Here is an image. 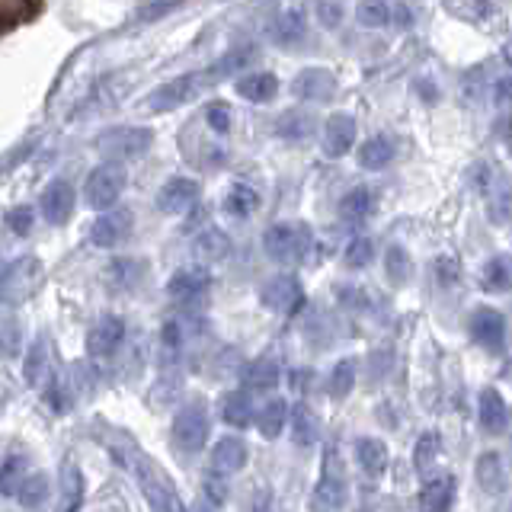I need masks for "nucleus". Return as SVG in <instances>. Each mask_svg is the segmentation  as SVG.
Wrapping results in <instances>:
<instances>
[{
    "label": "nucleus",
    "mask_w": 512,
    "mask_h": 512,
    "mask_svg": "<svg viewBox=\"0 0 512 512\" xmlns=\"http://www.w3.org/2000/svg\"><path fill=\"white\" fill-rule=\"evenodd\" d=\"M263 247L269 253V260H276V263H301V260H308V253L314 247V234L308 224H301V221H279V224H272V228H266Z\"/></svg>",
    "instance_id": "nucleus-1"
},
{
    "label": "nucleus",
    "mask_w": 512,
    "mask_h": 512,
    "mask_svg": "<svg viewBox=\"0 0 512 512\" xmlns=\"http://www.w3.org/2000/svg\"><path fill=\"white\" fill-rule=\"evenodd\" d=\"M346 500H349V480H346L340 455L330 448L324 455V474H320L317 487L311 493V512H343Z\"/></svg>",
    "instance_id": "nucleus-2"
},
{
    "label": "nucleus",
    "mask_w": 512,
    "mask_h": 512,
    "mask_svg": "<svg viewBox=\"0 0 512 512\" xmlns=\"http://www.w3.org/2000/svg\"><path fill=\"white\" fill-rule=\"evenodd\" d=\"M151 141H154L151 128L122 125V128H109L106 135L96 138V148L112 160H132V157H141L144 151H148Z\"/></svg>",
    "instance_id": "nucleus-3"
},
{
    "label": "nucleus",
    "mask_w": 512,
    "mask_h": 512,
    "mask_svg": "<svg viewBox=\"0 0 512 512\" xmlns=\"http://www.w3.org/2000/svg\"><path fill=\"white\" fill-rule=\"evenodd\" d=\"M208 429H212L208 413L199 404H189L173 416V445L180 448L183 455H196L208 442Z\"/></svg>",
    "instance_id": "nucleus-4"
},
{
    "label": "nucleus",
    "mask_w": 512,
    "mask_h": 512,
    "mask_svg": "<svg viewBox=\"0 0 512 512\" xmlns=\"http://www.w3.org/2000/svg\"><path fill=\"white\" fill-rule=\"evenodd\" d=\"M122 189H125V173L122 167L116 164H103V167H96L90 176H87V186H84V196L93 208H100V212H106V208H112L119 202L122 196Z\"/></svg>",
    "instance_id": "nucleus-5"
},
{
    "label": "nucleus",
    "mask_w": 512,
    "mask_h": 512,
    "mask_svg": "<svg viewBox=\"0 0 512 512\" xmlns=\"http://www.w3.org/2000/svg\"><path fill=\"white\" fill-rule=\"evenodd\" d=\"M260 301L276 314H295L301 308V301H304L301 282L295 276H288V272H282V276H272L260 288Z\"/></svg>",
    "instance_id": "nucleus-6"
},
{
    "label": "nucleus",
    "mask_w": 512,
    "mask_h": 512,
    "mask_svg": "<svg viewBox=\"0 0 512 512\" xmlns=\"http://www.w3.org/2000/svg\"><path fill=\"white\" fill-rule=\"evenodd\" d=\"M135 471H138V484H141L144 496H148V503H151V512H186L183 503H180V496L170 490V484H164V480L157 477V471L151 468L148 461L138 458Z\"/></svg>",
    "instance_id": "nucleus-7"
},
{
    "label": "nucleus",
    "mask_w": 512,
    "mask_h": 512,
    "mask_svg": "<svg viewBox=\"0 0 512 512\" xmlns=\"http://www.w3.org/2000/svg\"><path fill=\"white\" fill-rule=\"evenodd\" d=\"M125 340V324H122V317H103V320H96L93 330L87 333V352L93 359H109L112 352H116Z\"/></svg>",
    "instance_id": "nucleus-8"
},
{
    "label": "nucleus",
    "mask_w": 512,
    "mask_h": 512,
    "mask_svg": "<svg viewBox=\"0 0 512 512\" xmlns=\"http://www.w3.org/2000/svg\"><path fill=\"white\" fill-rule=\"evenodd\" d=\"M471 336L490 352H500L506 346V317L493 308H480L471 317Z\"/></svg>",
    "instance_id": "nucleus-9"
},
{
    "label": "nucleus",
    "mask_w": 512,
    "mask_h": 512,
    "mask_svg": "<svg viewBox=\"0 0 512 512\" xmlns=\"http://www.w3.org/2000/svg\"><path fill=\"white\" fill-rule=\"evenodd\" d=\"M199 84H202V74H183V77H176V80H170V84L157 87V90L151 93L148 106H151L154 112H167V109L183 106L186 100H192V96H196Z\"/></svg>",
    "instance_id": "nucleus-10"
},
{
    "label": "nucleus",
    "mask_w": 512,
    "mask_h": 512,
    "mask_svg": "<svg viewBox=\"0 0 512 512\" xmlns=\"http://www.w3.org/2000/svg\"><path fill=\"white\" fill-rule=\"evenodd\" d=\"M74 202H77V192L68 180H55L48 183L42 192V215L48 224H64L74 212Z\"/></svg>",
    "instance_id": "nucleus-11"
},
{
    "label": "nucleus",
    "mask_w": 512,
    "mask_h": 512,
    "mask_svg": "<svg viewBox=\"0 0 512 512\" xmlns=\"http://www.w3.org/2000/svg\"><path fill=\"white\" fill-rule=\"evenodd\" d=\"M199 199V186L186 180V176H176V180L164 183V189L157 192V208L167 215H186Z\"/></svg>",
    "instance_id": "nucleus-12"
},
{
    "label": "nucleus",
    "mask_w": 512,
    "mask_h": 512,
    "mask_svg": "<svg viewBox=\"0 0 512 512\" xmlns=\"http://www.w3.org/2000/svg\"><path fill=\"white\" fill-rule=\"evenodd\" d=\"M36 260H16L10 269H0V301H20L36 282Z\"/></svg>",
    "instance_id": "nucleus-13"
},
{
    "label": "nucleus",
    "mask_w": 512,
    "mask_h": 512,
    "mask_svg": "<svg viewBox=\"0 0 512 512\" xmlns=\"http://www.w3.org/2000/svg\"><path fill=\"white\" fill-rule=\"evenodd\" d=\"M84 474H80L77 464L64 461L61 464V474H58V503H55V512H80L84 506Z\"/></svg>",
    "instance_id": "nucleus-14"
},
{
    "label": "nucleus",
    "mask_w": 512,
    "mask_h": 512,
    "mask_svg": "<svg viewBox=\"0 0 512 512\" xmlns=\"http://www.w3.org/2000/svg\"><path fill=\"white\" fill-rule=\"evenodd\" d=\"M292 93L301 96V100H317V103H327L333 100L336 93V77L327 68H308L295 77Z\"/></svg>",
    "instance_id": "nucleus-15"
},
{
    "label": "nucleus",
    "mask_w": 512,
    "mask_h": 512,
    "mask_svg": "<svg viewBox=\"0 0 512 512\" xmlns=\"http://www.w3.org/2000/svg\"><path fill=\"white\" fill-rule=\"evenodd\" d=\"M352 144H356V119L346 116V112H336V116L327 119V128H324L327 157H343Z\"/></svg>",
    "instance_id": "nucleus-16"
},
{
    "label": "nucleus",
    "mask_w": 512,
    "mask_h": 512,
    "mask_svg": "<svg viewBox=\"0 0 512 512\" xmlns=\"http://www.w3.org/2000/svg\"><path fill=\"white\" fill-rule=\"evenodd\" d=\"M477 413H480V426H484L490 436H503L509 429V410H506V400L500 397V391H480L477 400Z\"/></svg>",
    "instance_id": "nucleus-17"
},
{
    "label": "nucleus",
    "mask_w": 512,
    "mask_h": 512,
    "mask_svg": "<svg viewBox=\"0 0 512 512\" xmlns=\"http://www.w3.org/2000/svg\"><path fill=\"white\" fill-rule=\"evenodd\" d=\"M477 484L487 493H506L509 490V468L500 452H484L477 458Z\"/></svg>",
    "instance_id": "nucleus-18"
},
{
    "label": "nucleus",
    "mask_w": 512,
    "mask_h": 512,
    "mask_svg": "<svg viewBox=\"0 0 512 512\" xmlns=\"http://www.w3.org/2000/svg\"><path fill=\"white\" fill-rule=\"evenodd\" d=\"M132 215L128 212H106L93 221V228H90V240L96 247H116L122 244V237L128 234V228H132Z\"/></svg>",
    "instance_id": "nucleus-19"
},
{
    "label": "nucleus",
    "mask_w": 512,
    "mask_h": 512,
    "mask_svg": "<svg viewBox=\"0 0 512 512\" xmlns=\"http://www.w3.org/2000/svg\"><path fill=\"white\" fill-rule=\"evenodd\" d=\"M167 292H170L173 301L192 304V301H199L208 292V276L202 269H180V272H173Z\"/></svg>",
    "instance_id": "nucleus-20"
},
{
    "label": "nucleus",
    "mask_w": 512,
    "mask_h": 512,
    "mask_svg": "<svg viewBox=\"0 0 512 512\" xmlns=\"http://www.w3.org/2000/svg\"><path fill=\"white\" fill-rule=\"evenodd\" d=\"M247 464V445L244 439H234V436H224L218 439V445L212 448V471L215 474H234Z\"/></svg>",
    "instance_id": "nucleus-21"
},
{
    "label": "nucleus",
    "mask_w": 512,
    "mask_h": 512,
    "mask_svg": "<svg viewBox=\"0 0 512 512\" xmlns=\"http://www.w3.org/2000/svg\"><path fill=\"white\" fill-rule=\"evenodd\" d=\"M237 93L244 96V100H250V103H269L272 96L279 93V80H276V74H269V71H253V74L237 80Z\"/></svg>",
    "instance_id": "nucleus-22"
},
{
    "label": "nucleus",
    "mask_w": 512,
    "mask_h": 512,
    "mask_svg": "<svg viewBox=\"0 0 512 512\" xmlns=\"http://www.w3.org/2000/svg\"><path fill=\"white\" fill-rule=\"evenodd\" d=\"M356 458L362 464V471L368 477H381L384 471H388V445H384L381 439H372V436H365L356 442Z\"/></svg>",
    "instance_id": "nucleus-23"
},
{
    "label": "nucleus",
    "mask_w": 512,
    "mask_h": 512,
    "mask_svg": "<svg viewBox=\"0 0 512 512\" xmlns=\"http://www.w3.org/2000/svg\"><path fill=\"white\" fill-rule=\"evenodd\" d=\"M455 503V480L452 477H436L429 480L420 493V509L423 512H448Z\"/></svg>",
    "instance_id": "nucleus-24"
},
{
    "label": "nucleus",
    "mask_w": 512,
    "mask_h": 512,
    "mask_svg": "<svg viewBox=\"0 0 512 512\" xmlns=\"http://www.w3.org/2000/svg\"><path fill=\"white\" fill-rule=\"evenodd\" d=\"M253 400H250V394L247 391H234V394H228L221 400V420L228 423V426H234V429H244V426H250L253 423Z\"/></svg>",
    "instance_id": "nucleus-25"
},
{
    "label": "nucleus",
    "mask_w": 512,
    "mask_h": 512,
    "mask_svg": "<svg viewBox=\"0 0 512 512\" xmlns=\"http://www.w3.org/2000/svg\"><path fill=\"white\" fill-rule=\"evenodd\" d=\"M23 375H26L29 388H42V384L48 381V375H52V365H48V340H45V336H39V340L32 343L29 356H26Z\"/></svg>",
    "instance_id": "nucleus-26"
},
{
    "label": "nucleus",
    "mask_w": 512,
    "mask_h": 512,
    "mask_svg": "<svg viewBox=\"0 0 512 512\" xmlns=\"http://www.w3.org/2000/svg\"><path fill=\"white\" fill-rule=\"evenodd\" d=\"M304 29H308V20H304L301 10H288V13H279L276 20L269 23V36L276 39L279 45H292L304 36Z\"/></svg>",
    "instance_id": "nucleus-27"
},
{
    "label": "nucleus",
    "mask_w": 512,
    "mask_h": 512,
    "mask_svg": "<svg viewBox=\"0 0 512 512\" xmlns=\"http://www.w3.org/2000/svg\"><path fill=\"white\" fill-rule=\"evenodd\" d=\"M279 384V365L272 359H253L244 368V388L247 391H272Z\"/></svg>",
    "instance_id": "nucleus-28"
},
{
    "label": "nucleus",
    "mask_w": 512,
    "mask_h": 512,
    "mask_svg": "<svg viewBox=\"0 0 512 512\" xmlns=\"http://www.w3.org/2000/svg\"><path fill=\"white\" fill-rule=\"evenodd\" d=\"M276 132L285 141H304V138H311V132H314V119L308 116V112H298V109L282 112L279 122H276Z\"/></svg>",
    "instance_id": "nucleus-29"
},
{
    "label": "nucleus",
    "mask_w": 512,
    "mask_h": 512,
    "mask_svg": "<svg viewBox=\"0 0 512 512\" xmlns=\"http://www.w3.org/2000/svg\"><path fill=\"white\" fill-rule=\"evenodd\" d=\"M394 160V144L388 138H368L362 148H359V164L365 170H381V167H388Z\"/></svg>",
    "instance_id": "nucleus-30"
},
{
    "label": "nucleus",
    "mask_w": 512,
    "mask_h": 512,
    "mask_svg": "<svg viewBox=\"0 0 512 512\" xmlns=\"http://www.w3.org/2000/svg\"><path fill=\"white\" fill-rule=\"evenodd\" d=\"M288 416H292V439H295V445H301V448L314 445L317 436H320V426L314 420V413L304 407V404H298Z\"/></svg>",
    "instance_id": "nucleus-31"
},
{
    "label": "nucleus",
    "mask_w": 512,
    "mask_h": 512,
    "mask_svg": "<svg viewBox=\"0 0 512 512\" xmlns=\"http://www.w3.org/2000/svg\"><path fill=\"white\" fill-rule=\"evenodd\" d=\"M368 212H372V192H368L365 186H356V189H349L343 202H340V215L352 224H359L368 218Z\"/></svg>",
    "instance_id": "nucleus-32"
},
{
    "label": "nucleus",
    "mask_w": 512,
    "mask_h": 512,
    "mask_svg": "<svg viewBox=\"0 0 512 512\" xmlns=\"http://www.w3.org/2000/svg\"><path fill=\"white\" fill-rule=\"evenodd\" d=\"M256 205H260V196H256V192L244 183L231 186L228 196H224V212H228L231 218H247Z\"/></svg>",
    "instance_id": "nucleus-33"
},
{
    "label": "nucleus",
    "mask_w": 512,
    "mask_h": 512,
    "mask_svg": "<svg viewBox=\"0 0 512 512\" xmlns=\"http://www.w3.org/2000/svg\"><path fill=\"white\" fill-rule=\"evenodd\" d=\"M285 420H288V404L285 400H269V404L260 410V416H256V426H260V432L266 439H276L279 432L285 429Z\"/></svg>",
    "instance_id": "nucleus-34"
},
{
    "label": "nucleus",
    "mask_w": 512,
    "mask_h": 512,
    "mask_svg": "<svg viewBox=\"0 0 512 512\" xmlns=\"http://www.w3.org/2000/svg\"><path fill=\"white\" fill-rule=\"evenodd\" d=\"M250 61H253V45H234L228 55H224L221 61H215L212 68L205 71V80H218V77L231 74V71H240Z\"/></svg>",
    "instance_id": "nucleus-35"
},
{
    "label": "nucleus",
    "mask_w": 512,
    "mask_h": 512,
    "mask_svg": "<svg viewBox=\"0 0 512 512\" xmlns=\"http://www.w3.org/2000/svg\"><path fill=\"white\" fill-rule=\"evenodd\" d=\"M16 496H20V503L26 506V509H42L45 506V500H48V480H45V474H26L23 477V484H20V490H16Z\"/></svg>",
    "instance_id": "nucleus-36"
},
{
    "label": "nucleus",
    "mask_w": 512,
    "mask_h": 512,
    "mask_svg": "<svg viewBox=\"0 0 512 512\" xmlns=\"http://www.w3.org/2000/svg\"><path fill=\"white\" fill-rule=\"evenodd\" d=\"M26 474H29V461L23 455L7 458L4 464H0V493H4V496H16V490H20Z\"/></svg>",
    "instance_id": "nucleus-37"
},
{
    "label": "nucleus",
    "mask_w": 512,
    "mask_h": 512,
    "mask_svg": "<svg viewBox=\"0 0 512 512\" xmlns=\"http://www.w3.org/2000/svg\"><path fill=\"white\" fill-rule=\"evenodd\" d=\"M352 388H356V362L352 359L336 362V368L330 372V397L343 400V397H349Z\"/></svg>",
    "instance_id": "nucleus-38"
},
{
    "label": "nucleus",
    "mask_w": 512,
    "mask_h": 512,
    "mask_svg": "<svg viewBox=\"0 0 512 512\" xmlns=\"http://www.w3.org/2000/svg\"><path fill=\"white\" fill-rule=\"evenodd\" d=\"M356 13H359V23H362V26H368V29L388 26V20H391V7H388V0H362Z\"/></svg>",
    "instance_id": "nucleus-39"
},
{
    "label": "nucleus",
    "mask_w": 512,
    "mask_h": 512,
    "mask_svg": "<svg viewBox=\"0 0 512 512\" xmlns=\"http://www.w3.org/2000/svg\"><path fill=\"white\" fill-rule=\"evenodd\" d=\"M439 432H423V439L416 442V452H413V464H416V471H429L432 468V461L439 458Z\"/></svg>",
    "instance_id": "nucleus-40"
},
{
    "label": "nucleus",
    "mask_w": 512,
    "mask_h": 512,
    "mask_svg": "<svg viewBox=\"0 0 512 512\" xmlns=\"http://www.w3.org/2000/svg\"><path fill=\"white\" fill-rule=\"evenodd\" d=\"M484 288L487 292H506L509 288V263L503 260V256H493V260L484 266Z\"/></svg>",
    "instance_id": "nucleus-41"
},
{
    "label": "nucleus",
    "mask_w": 512,
    "mask_h": 512,
    "mask_svg": "<svg viewBox=\"0 0 512 512\" xmlns=\"http://www.w3.org/2000/svg\"><path fill=\"white\" fill-rule=\"evenodd\" d=\"M372 256H375V244H372V240H368V237H356V240H349L343 260L352 269H362V266L372 263Z\"/></svg>",
    "instance_id": "nucleus-42"
},
{
    "label": "nucleus",
    "mask_w": 512,
    "mask_h": 512,
    "mask_svg": "<svg viewBox=\"0 0 512 512\" xmlns=\"http://www.w3.org/2000/svg\"><path fill=\"white\" fill-rule=\"evenodd\" d=\"M109 279L112 285H119V288H135L138 279H141V263L135 260H116L109 266Z\"/></svg>",
    "instance_id": "nucleus-43"
},
{
    "label": "nucleus",
    "mask_w": 512,
    "mask_h": 512,
    "mask_svg": "<svg viewBox=\"0 0 512 512\" xmlns=\"http://www.w3.org/2000/svg\"><path fill=\"white\" fill-rule=\"evenodd\" d=\"M384 272L394 279V282H404L410 276V260H407V250L404 247H388V256H384Z\"/></svg>",
    "instance_id": "nucleus-44"
},
{
    "label": "nucleus",
    "mask_w": 512,
    "mask_h": 512,
    "mask_svg": "<svg viewBox=\"0 0 512 512\" xmlns=\"http://www.w3.org/2000/svg\"><path fill=\"white\" fill-rule=\"evenodd\" d=\"M317 20L324 29H336L343 23V0H317Z\"/></svg>",
    "instance_id": "nucleus-45"
},
{
    "label": "nucleus",
    "mask_w": 512,
    "mask_h": 512,
    "mask_svg": "<svg viewBox=\"0 0 512 512\" xmlns=\"http://www.w3.org/2000/svg\"><path fill=\"white\" fill-rule=\"evenodd\" d=\"M4 221H7V228H10L13 234L26 237V234L32 231V208H29V205H13L10 212L4 215Z\"/></svg>",
    "instance_id": "nucleus-46"
},
{
    "label": "nucleus",
    "mask_w": 512,
    "mask_h": 512,
    "mask_svg": "<svg viewBox=\"0 0 512 512\" xmlns=\"http://www.w3.org/2000/svg\"><path fill=\"white\" fill-rule=\"evenodd\" d=\"M205 122H208V128H212V132L224 135L231 128L234 116H231V109L224 106V103H212V106L205 109Z\"/></svg>",
    "instance_id": "nucleus-47"
},
{
    "label": "nucleus",
    "mask_w": 512,
    "mask_h": 512,
    "mask_svg": "<svg viewBox=\"0 0 512 512\" xmlns=\"http://www.w3.org/2000/svg\"><path fill=\"white\" fill-rule=\"evenodd\" d=\"M20 346H23L20 327H16V324H4V330H0V356L16 359V356H20Z\"/></svg>",
    "instance_id": "nucleus-48"
},
{
    "label": "nucleus",
    "mask_w": 512,
    "mask_h": 512,
    "mask_svg": "<svg viewBox=\"0 0 512 512\" xmlns=\"http://www.w3.org/2000/svg\"><path fill=\"white\" fill-rule=\"evenodd\" d=\"M199 250H202L205 256H212V260H218V256H224V250H228V240H224L218 231H212V234H205V237L199 240Z\"/></svg>",
    "instance_id": "nucleus-49"
},
{
    "label": "nucleus",
    "mask_w": 512,
    "mask_h": 512,
    "mask_svg": "<svg viewBox=\"0 0 512 512\" xmlns=\"http://www.w3.org/2000/svg\"><path fill=\"white\" fill-rule=\"evenodd\" d=\"M205 493H208V500H212L215 506H221L224 500H228V487H224L221 474H212V477H205Z\"/></svg>",
    "instance_id": "nucleus-50"
},
{
    "label": "nucleus",
    "mask_w": 512,
    "mask_h": 512,
    "mask_svg": "<svg viewBox=\"0 0 512 512\" xmlns=\"http://www.w3.org/2000/svg\"><path fill=\"white\" fill-rule=\"evenodd\" d=\"M496 103H506L509 100V80H500V84H496V96H493Z\"/></svg>",
    "instance_id": "nucleus-51"
},
{
    "label": "nucleus",
    "mask_w": 512,
    "mask_h": 512,
    "mask_svg": "<svg viewBox=\"0 0 512 512\" xmlns=\"http://www.w3.org/2000/svg\"><path fill=\"white\" fill-rule=\"evenodd\" d=\"M192 512H215V506L212 503H196V506H192Z\"/></svg>",
    "instance_id": "nucleus-52"
}]
</instances>
